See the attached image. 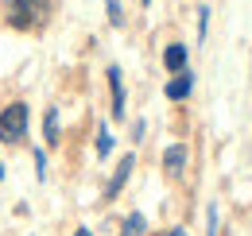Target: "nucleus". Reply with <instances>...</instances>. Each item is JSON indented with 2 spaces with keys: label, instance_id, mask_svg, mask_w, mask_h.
Instances as JSON below:
<instances>
[{
  "label": "nucleus",
  "instance_id": "obj_15",
  "mask_svg": "<svg viewBox=\"0 0 252 236\" xmlns=\"http://www.w3.org/2000/svg\"><path fill=\"white\" fill-rule=\"evenodd\" d=\"M74 236H94V233H90V229H78V233H74Z\"/></svg>",
  "mask_w": 252,
  "mask_h": 236
},
{
  "label": "nucleus",
  "instance_id": "obj_3",
  "mask_svg": "<svg viewBox=\"0 0 252 236\" xmlns=\"http://www.w3.org/2000/svg\"><path fill=\"white\" fill-rule=\"evenodd\" d=\"M132 171H136V155H125V159L117 163V175L109 178V186H105V198H109V202L125 190V182H128V175H132Z\"/></svg>",
  "mask_w": 252,
  "mask_h": 236
},
{
  "label": "nucleus",
  "instance_id": "obj_4",
  "mask_svg": "<svg viewBox=\"0 0 252 236\" xmlns=\"http://www.w3.org/2000/svg\"><path fill=\"white\" fill-rule=\"evenodd\" d=\"M109 93H113V117H125V78H121V66H109Z\"/></svg>",
  "mask_w": 252,
  "mask_h": 236
},
{
  "label": "nucleus",
  "instance_id": "obj_10",
  "mask_svg": "<svg viewBox=\"0 0 252 236\" xmlns=\"http://www.w3.org/2000/svg\"><path fill=\"white\" fill-rule=\"evenodd\" d=\"M105 12H109V24H113V28H125V8H121V0H105Z\"/></svg>",
  "mask_w": 252,
  "mask_h": 236
},
{
  "label": "nucleus",
  "instance_id": "obj_9",
  "mask_svg": "<svg viewBox=\"0 0 252 236\" xmlns=\"http://www.w3.org/2000/svg\"><path fill=\"white\" fill-rule=\"evenodd\" d=\"M144 229H148L144 213H128L125 217V236H144Z\"/></svg>",
  "mask_w": 252,
  "mask_h": 236
},
{
  "label": "nucleus",
  "instance_id": "obj_16",
  "mask_svg": "<svg viewBox=\"0 0 252 236\" xmlns=\"http://www.w3.org/2000/svg\"><path fill=\"white\" fill-rule=\"evenodd\" d=\"M148 4H152V0H144V8H148Z\"/></svg>",
  "mask_w": 252,
  "mask_h": 236
},
{
  "label": "nucleus",
  "instance_id": "obj_2",
  "mask_svg": "<svg viewBox=\"0 0 252 236\" xmlns=\"http://www.w3.org/2000/svg\"><path fill=\"white\" fill-rule=\"evenodd\" d=\"M24 136H28V105L24 101H12L0 113V144H20Z\"/></svg>",
  "mask_w": 252,
  "mask_h": 236
},
{
  "label": "nucleus",
  "instance_id": "obj_12",
  "mask_svg": "<svg viewBox=\"0 0 252 236\" xmlns=\"http://www.w3.org/2000/svg\"><path fill=\"white\" fill-rule=\"evenodd\" d=\"M206 31H210V8L202 4L198 8V43H206Z\"/></svg>",
  "mask_w": 252,
  "mask_h": 236
},
{
  "label": "nucleus",
  "instance_id": "obj_5",
  "mask_svg": "<svg viewBox=\"0 0 252 236\" xmlns=\"http://www.w3.org/2000/svg\"><path fill=\"white\" fill-rule=\"evenodd\" d=\"M190 89H194V74H190V70H179V74L167 82V89H163V93H167L171 101H187Z\"/></svg>",
  "mask_w": 252,
  "mask_h": 236
},
{
  "label": "nucleus",
  "instance_id": "obj_11",
  "mask_svg": "<svg viewBox=\"0 0 252 236\" xmlns=\"http://www.w3.org/2000/svg\"><path fill=\"white\" fill-rule=\"evenodd\" d=\"M109 151H113V136H109V128H105V124H101V128H97V155H101V159H105V155H109Z\"/></svg>",
  "mask_w": 252,
  "mask_h": 236
},
{
  "label": "nucleus",
  "instance_id": "obj_13",
  "mask_svg": "<svg viewBox=\"0 0 252 236\" xmlns=\"http://www.w3.org/2000/svg\"><path fill=\"white\" fill-rule=\"evenodd\" d=\"M35 175H39V182L47 178V155L43 151H35Z\"/></svg>",
  "mask_w": 252,
  "mask_h": 236
},
{
  "label": "nucleus",
  "instance_id": "obj_6",
  "mask_svg": "<svg viewBox=\"0 0 252 236\" xmlns=\"http://www.w3.org/2000/svg\"><path fill=\"white\" fill-rule=\"evenodd\" d=\"M163 66H167L171 74L187 70V47H183V43H167V51H163Z\"/></svg>",
  "mask_w": 252,
  "mask_h": 236
},
{
  "label": "nucleus",
  "instance_id": "obj_17",
  "mask_svg": "<svg viewBox=\"0 0 252 236\" xmlns=\"http://www.w3.org/2000/svg\"><path fill=\"white\" fill-rule=\"evenodd\" d=\"M0 178H4V167H0Z\"/></svg>",
  "mask_w": 252,
  "mask_h": 236
},
{
  "label": "nucleus",
  "instance_id": "obj_1",
  "mask_svg": "<svg viewBox=\"0 0 252 236\" xmlns=\"http://www.w3.org/2000/svg\"><path fill=\"white\" fill-rule=\"evenodd\" d=\"M4 16H8L12 28L32 31V28H39V20L47 16V0H8Z\"/></svg>",
  "mask_w": 252,
  "mask_h": 236
},
{
  "label": "nucleus",
  "instance_id": "obj_7",
  "mask_svg": "<svg viewBox=\"0 0 252 236\" xmlns=\"http://www.w3.org/2000/svg\"><path fill=\"white\" fill-rule=\"evenodd\" d=\"M183 167H187V148H183V144H175V148H167V151H163V171L179 175Z\"/></svg>",
  "mask_w": 252,
  "mask_h": 236
},
{
  "label": "nucleus",
  "instance_id": "obj_14",
  "mask_svg": "<svg viewBox=\"0 0 252 236\" xmlns=\"http://www.w3.org/2000/svg\"><path fill=\"white\" fill-rule=\"evenodd\" d=\"M167 236H187V229H171V233H167Z\"/></svg>",
  "mask_w": 252,
  "mask_h": 236
},
{
  "label": "nucleus",
  "instance_id": "obj_8",
  "mask_svg": "<svg viewBox=\"0 0 252 236\" xmlns=\"http://www.w3.org/2000/svg\"><path fill=\"white\" fill-rule=\"evenodd\" d=\"M43 136H47L51 148L59 144V109H47V117H43Z\"/></svg>",
  "mask_w": 252,
  "mask_h": 236
}]
</instances>
